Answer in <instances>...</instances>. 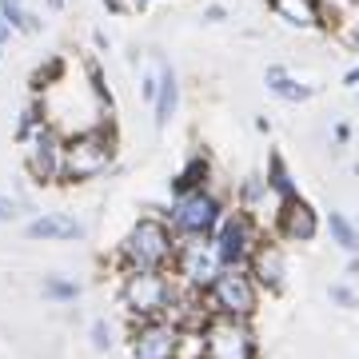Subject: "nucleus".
I'll list each match as a JSON object with an SVG mask.
<instances>
[{
    "mask_svg": "<svg viewBox=\"0 0 359 359\" xmlns=\"http://www.w3.org/2000/svg\"><path fill=\"white\" fill-rule=\"evenodd\" d=\"M176 256V231L164 216H140L116 252L120 271H168Z\"/></svg>",
    "mask_w": 359,
    "mask_h": 359,
    "instance_id": "obj_1",
    "label": "nucleus"
},
{
    "mask_svg": "<svg viewBox=\"0 0 359 359\" xmlns=\"http://www.w3.org/2000/svg\"><path fill=\"white\" fill-rule=\"evenodd\" d=\"M116 148V128H84L65 136V184H88L112 172Z\"/></svg>",
    "mask_w": 359,
    "mask_h": 359,
    "instance_id": "obj_2",
    "label": "nucleus"
},
{
    "mask_svg": "<svg viewBox=\"0 0 359 359\" xmlns=\"http://www.w3.org/2000/svg\"><path fill=\"white\" fill-rule=\"evenodd\" d=\"M172 299H176L172 271H124V280H120V308L128 311L132 323L168 320Z\"/></svg>",
    "mask_w": 359,
    "mask_h": 359,
    "instance_id": "obj_3",
    "label": "nucleus"
},
{
    "mask_svg": "<svg viewBox=\"0 0 359 359\" xmlns=\"http://www.w3.org/2000/svg\"><path fill=\"white\" fill-rule=\"evenodd\" d=\"M228 268L212 236H176V256H172V280L192 292H208L212 280Z\"/></svg>",
    "mask_w": 359,
    "mask_h": 359,
    "instance_id": "obj_4",
    "label": "nucleus"
},
{
    "mask_svg": "<svg viewBox=\"0 0 359 359\" xmlns=\"http://www.w3.org/2000/svg\"><path fill=\"white\" fill-rule=\"evenodd\" d=\"M208 316H236V320H252L259 308V287L248 276V268H224L204 292Z\"/></svg>",
    "mask_w": 359,
    "mask_h": 359,
    "instance_id": "obj_5",
    "label": "nucleus"
},
{
    "mask_svg": "<svg viewBox=\"0 0 359 359\" xmlns=\"http://www.w3.org/2000/svg\"><path fill=\"white\" fill-rule=\"evenodd\" d=\"M224 200H219L216 188H196V192L172 196V208H168V228L176 236H212L224 216Z\"/></svg>",
    "mask_w": 359,
    "mask_h": 359,
    "instance_id": "obj_6",
    "label": "nucleus"
},
{
    "mask_svg": "<svg viewBox=\"0 0 359 359\" xmlns=\"http://www.w3.org/2000/svg\"><path fill=\"white\" fill-rule=\"evenodd\" d=\"M204 355L208 359H259V339L252 320L208 316L204 320Z\"/></svg>",
    "mask_w": 359,
    "mask_h": 359,
    "instance_id": "obj_7",
    "label": "nucleus"
},
{
    "mask_svg": "<svg viewBox=\"0 0 359 359\" xmlns=\"http://www.w3.org/2000/svg\"><path fill=\"white\" fill-rule=\"evenodd\" d=\"M212 240H216L219 256L228 268H248V259L264 244V228L252 224V219L240 212V208H224V216H219L216 231H212Z\"/></svg>",
    "mask_w": 359,
    "mask_h": 359,
    "instance_id": "obj_8",
    "label": "nucleus"
},
{
    "mask_svg": "<svg viewBox=\"0 0 359 359\" xmlns=\"http://www.w3.org/2000/svg\"><path fill=\"white\" fill-rule=\"evenodd\" d=\"M20 152H25V172L36 184H60L65 180V132L44 124L28 140H20Z\"/></svg>",
    "mask_w": 359,
    "mask_h": 359,
    "instance_id": "obj_9",
    "label": "nucleus"
},
{
    "mask_svg": "<svg viewBox=\"0 0 359 359\" xmlns=\"http://www.w3.org/2000/svg\"><path fill=\"white\" fill-rule=\"evenodd\" d=\"M176 335H180V327L172 320L132 323L128 355L132 359H176Z\"/></svg>",
    "mask_w": 359,
    "mask_h": 359,
    "instance_id": "obj_10",
    "label": "nucleus"
},
{
    "mask_svg": "<svg viewBox=\"0 0 359 359\" xmlns=\"http://www.w3.org/2000/svg\"><path fill=\"white\" fill-rule=\"evenodd\" d=\"M283 204H287V200H283L264 176L240 180V200H236V208H240L252 224H259V228H276V216H280Z\"/></svg>",
    "mask_w": 359,
    "mask_h": 359,
    "instance_id": "obj_11",
    "label": "nucleus"
},
{
    "mask_svg": "<svg viewBox=\"0 0 359 359\" xmlns=\"http://www.w3.org/2000/svg\"><path fill=\"white\" fill-rule=\"evenodd\" d=\"M25 236L32 244H40V240L44 244H72V240H84L88 228L76 216H68V212H40V216H32L25 224Z\"/></svg>",
    "mask_w": 359,
    "mask_h": 359,
    "instance_id": "obj_12",
    "label": "nucleus"
},
{
    "mask_svg": "<svg viewBox=\"0 0 359 359\" xmlns=\"http://www.w3.org/2000/svg\"><path fill=\"white\" fill-rule=\"evenodd\" d=\"M276 231H280L283 240H292V244H308V240H316V231H320V216H316V208L304 196H292L280 208V216H276Z\"/></svg>",
    "mask_w": 359,
    "mask_h": 359,
    "instance_id": "obj_13",
    "label": "nucleus"
},
{
    "mask_svg": "<svg viewBox=\"0 0 359 359\" xmlns=\"http://www.w3.org/2000/svg\"><path fill=\"white\" fill-rule=\"evenodd\" d=\"M156 100H152V120H156V132L168 128V120L176 116L180 108V72L164 60V52H156Z\"/></svg>",
    "mask_w": 359,
    "mask_h": 359,
    "instance_id": "obj_14",
    "label": "nucleus"
},
{
    "mask_svg": "<svg viewBox=\"0 0 359 359\" xmlns=\"http://www.w3.org/2000/svg\"><path fill=\"white\" fill-rule=\"evenodd\" d=\"M248 276L256 280V287L259 292H283V276H287V268H283V252H280V244H264L252 252V259H248Z\"/></svg>",
    "mask_w": 359,
    "mask_h": 359,
    "instance_id": "obj_15",
    "label": "nucleus"
},
{
    "mask_svg": "<svg viewBox=\"0 0 359 359\" xmlns=\"http://www.w3.org/2000/svg\"><path fill=\"white\" fill-rule=\"evenodd\" d=\"M271 13L280 16L287 28H299V32H316L323 28V0H268Z\"/></svg>",
    "mask_w": 359,
    "mask_h": 359,
    "instance_id": "obj_16",
    "label": "nucleus"
},
{
    "mask_svg": "<svg viewBox=\"0 0 359 359\" xmlns=\"http://www.w3.org/2000/svg\"><path fill=\"white\" fill-rule=\"evenodd\" d=\"M264 84H268L271 96H280V100H287V104H304V100L316 96V84H299V80H295L283 65H268Z\"/></svg>",
    "mask_w": 359,
    "mask_h": 359,
    "instance_id": "obj_17",
    "label": "nucleus"
},
{
    "mask_svg": "<svg viewBox=\"0 0 359 359\" xmlns=\"http://www.w3.org/2000/svg\"><path fill=\"white\" fill-rule=\"evenodd\" d=\"M196 188H212V160H208V152H196L192 160L172 176V196L196 192Z\"/></svg>",
    "mask_w": 359,
    "mask_h": 359,
    "instance_id": "obj_18",
    "label": "nucleus"
},
{
    "mask_svg": "<svg viewBox=\"0 0 359 359\" xmlns=\"http://www.w3.org/2000/svg\"><path fill=\"white\" fill-rule=\"evenodd\" d=\"M65 76H68V60L60 56V52H52L48 60L32 72V92H48V88H56V84H65Z\"/></svg>",
    "mask_w": 359,
    "mask_h": 359,
    "instance_id": "obj_19",
    "label": "nucleus"
},
{
    "mask_svg": "<svg viewBox=\"0 0 359 359\" xmlns=\"http://www.w3.org/2000/svg\"><path fill=\"white\" fill-rule=\"evenodd\" d=\"M327 228H332V240L344 248L347 256H359V228L344 216V212H332V216H327Z\"/></svg>",
    "mask_w": 359,
    "mask_h": 359,
    "instance_id": "obj_20",
    "label": "nucleus"
},
{
    "mask_svg": "<svg viewBox=\"0 0 359 359\" xmlns=\"http://www.w3.org/2000/svg\"><path fill=\"white\" fill-rule=\"evenodd\" d=\"M40 292H44V299H52V304H76L80 299V283L68 280V276H44Z\"/></svg>",
    "mask_w": 359,
    "mask_h": 359,
    "instance_id": "obj_21",
    "label": "nucleus"
},
{
    "mask_svg": "<svg viewBox=\"0 0 359 359\" xmlns=\"http://www.w3.org/2000/svg\"><path fill=\"white\" fill-rule=\"evenodd\" d=\"M264 180H268V184L283 196V200L299 196V192H295V180H292V172H287V164H283V156H280V152H271V156H268V176H264Z\"/></svg>",
    "mask_w": 359,
    "mask_h": 359,
    "instance_id": "obj_22",
    "label": "nucleus"
},
{
    "mask_svg": "<svg viewBox=\"0 0 359 359\" xmlns=\"http://www.w3.org/2000/svg\"><path fill=\"white\" fill-rule=\"evenodd\" d=\"M176 359H208L204 355V332H200V327H180Z\"/></svg>",
    "mask_w": 359,
    "mask_h": 359,
    "instance_id": "obj_23",
    "label": "nucleus"
},
{
    "mask_svg": "<svg viewBox=\"0 0 359 359\" xmlns=\"http://www.w3.org/2000/svg\"><path fill=\"white\" fill-rule=\"evenodd\" d=\"M88 339H92V351H96V355H108V351H112L116 347V327L108 320H92V327H88Z\"/></svg>",
    "mask_w": 359,
    "mask_h": 359,
    "instance_id": "obj_24",
    "label": "nucleus"
},
{
    "mask_svg": "<svg viewBox=\"0 0 359 359\" xmlns=\"http://www.w3.org/2000/svg\"><path fill=\"white\" fill-rule=\"evenodd\" d=\"M25 13H28L25 0H0V16L8 20V28H13V32H20V25H25Z\"/></svg>",
    "mask_w": 359,
    "mask_h": 359,
    "instance_id": "obj_25",
    "label": "nucleus"
},
{
    "mask_svg": "<svg viewBox=\"0 0 359 359\" xmlns=\"http://www.w3.org/2000/svg\"><path fill=\"white\" fill-rule=\"evenodd\" d=\"M20 212H25V200L0 192V228H4V224H16V219H20Z\"/></svg>",
    "mask_w": 359,
    "mask_h": 359,
    "instance_id": "obj_26",
    "label": "nucleus"
},
{
    "mask_svg": "<svg viewBox=\"0 0 359 359\" xmlns=\"http://www.w3.org/2000/svg\"><path fill=\"white\" fill-rule=\"evenodd\" d=\"M327 295H332V304H339V308H347V311L359 308V295L351 292L347 283H332V292H327Z\"/></svg>",
    "mask_w": 359,
    "mask_h": 359,
    "instance_id": "obj_27",
    "label": "nucleus"
},
{
    "mask_svg": "<svg viewBox=\"0 0 359 359\" xmlns=\"http://www.w3.org/2000/svg\"><path fill=\"white\" fill-rule=\"evenodd\" d=\"M200 20H204V25H224V20H228V8H224V4H208L204 13H200Z\"/></svg>",
    "mask_w": 359,
    "mask_h": 359,
    "instance_id": "obj_28",
    "label": "nucleus"
},
{
    "mask_svg": "<svg viewBox=\"0 0 359 359\" xmlns=\"http://www.w3.org/2000/svg\"><path fill=\"white\" fill-rule=\"evenodd\" d=\"M156 80H160L156 72H140V96H144L148 104L156 100Z\"/></svg>",
    "mask_w": 359,
    "mask_h": 359,
    "instance_id": "obj_29",
    "label": "nucleus"
},
{
    "mask_svg": "<svg viewBox=\"0 0 359 359\" xmlns=\"http://www.w3.org/2000/svg\"><path fill=\"white\" fill-rule=\"evenodd\" d=\"M40 28H44V20H40V13H25V25H20V32H28V36H36Z\"/></svg>",
    "mask_w": 359,
    "mask_h": 359,
    "instance_id": "obj_30",
    "label": "nucleus"
},
{
    "mask_svg": "<svg viewBox=\"0 0 359 359\" xmlns=\"http://www.w3.org/2000/svg\"><path fill=\"white\" fill-rule=\"evenodd\" d=\"M104 8H108V13H128V0H104Z\"/></svg>",
    "mask_w": 359,
    "mask_h": 359,
    "instance_id": "obj_31",
    "label": "nucleus"
},
{
    "mask_svg": "<svg viewBox=\"0 0 359 359\" xmlns=\"http://www.w3.org/2000/svg\"><path fill=\"white\" fill-rule=\"evenodd\" d=\"M8 36H13V28H8V20H4V16H0V48H4V44H8Z\"/></svg>",
    "mask_w": 359,
    "mask_h": 359,
    "instance_id": "obj_32",
    "label": "nucleus"
},
{
    "mask_svg": "<svg viewBox=\"0 0 359 359\" xmlns=\"http://www.w3.org/2000/svg\"><path fill=\"white\" fill-rule=\"evenodd\" d=\"M48 4V13H65V0H44Z\"/></svg>",
    "mask_w": 359,
    "mask_h": 359,
    "instance_id": "obj_33",
    "label": "nucleus"
},
{
    "mask_svg": "<svg viewBox=\"0 0 359 359\" xmlns=\"http://www.w3.org/2000/svg\"><path fill=\"white\" fill-rule=\"evenodd\" d=\"M347 84H359V68L355 72H347Z\"/></svg>",
    "mask_w": 359,
    "mask_h": 359,
    "instance_id": "obj_34",
    "label": "nucleus"
},
{
    "mask_svg": "<svg viewBox=\"0 0 359 359\" xmlns=\"http://www.w3.org/2000/svg\"><path fill=\"white\" fill-rule=\"evenodd\" d=\"M0 60H4V48H0Z\"/></svg>",
    "mask_w": 359,
    "mask_h": 359,
    "instance_id": "obj_35",
    "label": "nucleus"
},
{
    "mask_svg": "<svg viewBox=\"0 0 359 359\" xmlns=\"http://www.w3.org/2000/svg\"><path fill=\"white\" fill-rule=\"evenodd\" d=\"M355 48H359V36H355Z\"/></svg>",
    "mask_w": 359,
    "mask_h": 359,
    "instance_id": "obj_36",
    "label": "nucleus"
}]
</instances>
